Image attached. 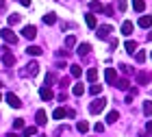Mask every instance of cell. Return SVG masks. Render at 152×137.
Masks as SVG:
<instances>
[{
  "label": "cell",
  "mask_w": 152,
  "mask_h": 137,
  "mask_svg": "<svg viewBox=\"0 0 152 137\" xmlns=\"http://www.w3.org/2000/svg\"><path fill=\"white\" fill-rule=\"evenodd\" d=\"M37 72H39V65L35 63V61H31V63H26L22 70H20V76H22V78H28V76H35Z\"/></svg>",
  "instance_id": "1"
},
{
  "label": "cell",
  "mask_w": 152,
  "mask_h": 137,
  "mask_svg": "<svg viewBox=\"0 0 152 137\" xmlns=\"http://www.w3.org/2000/svg\"><path fill=\"white\" fill-rule=\"evenodd\" d=\"M0 57H2V63H4L7 67H11L13 63H15V54H13V52H11L7 46H2V48H0Z\"/></svg>",
  "instance_id": "2"
},
{
  "label": "cell",
  "mask_w": 152,
  "mask_h": 137,
  "mask_svg": "<svg viewBox=\"0 0 152 137\" xmlns=\"http://www.w3.org/2000/svg\"><path fill=\"white\" fill-rule=\"evenodd\" d=\"M104 107H107V98H102V96H100V98H96L94 102H91V105H89V113H100V111H104Z\"/></svg>",
  "instance_id": "3"
},
{
  "label": "cell",
  "mask_w": 152,
  "mask_h": 137,
  "mask_svg": "<svg viewBox=\"0 0 152 137\" xmlns=\"http://www.w3.org/2000/svg\"><path fill=\"white\" fill-rule=\"evenodd\" d=\"M0 37H2L9 46H15V44H18V35H15L11 29H2V31H0Z\"/></svg>",
  "instance_id": "4"
},
{
  "label": "cell",
  "mask_w": 152,
  "mask_h": 137,
  "mask_svg": "<svg viewBox=\"0 0 152 137\" xmlns=\"http://www.w3.org/2000/svg\"><path fill=\"white\" fill-rule=\"evenodd\" d=\"M113 33V26H109V24H102L98 31H96V35H98V39H109V35Z\"/></svg>",
  "instance_id": "5"
},
{
  "label": "cell",
  "mask_w": 152,
  "mask_h": 137,
  "mask_svg": "<svg viewBox=\"0 0 152 137\" xmlns=\"http://www.w3.org/2000/svg\"><path fill=\"white\" fill-rule=\"evenodd\" d=\"M104 81L109 85H115V81H117V72H115V67H107L104 70Z\"/></svg>",
  "instance_id": "6"
},
{
  "label": "cell",
  "mask_w": 152,
  "mask_h": 137,
  "mask_svg": "<svg viewBox=\"0 0 152 137\" xmlns=\"http://www.w3.org/2000/svg\"><path fill=\"white\" fill-rule=\"evenodd\" d=\"M7 102H9V105H11L13 109H20V107H22V100H20V98H18V96L13 94V92H9V94H7Z\"/></svg>",
  "instance_id": "7"
},
{
  "label": "cell",
  "mask_w": 152,
  "mask_h": 137,
  "mask_svg": "<svg viewBox=\"0 0 152 137\" xmlns=\"http://www.w3.org/2000/svg\"><path fill=\"white\" fill-rule=\"evenodd\" d=\"M39 98H41V100H46V102H50V100L54 98V94H52L50 87H41V89H39Z\"/></svg>",
  "instance_id": "8"
},
{
  "label": "cell",
  "mask_w": 152,
  "mask_h": 137,
  "mask_svg": "<svg viewBox=\"0 0 152 137\" xmlns=\"http://www.w3.org/2000/svg\"><path fill=\"white\" fill-rule=\"evenodd\" d=\"M22 35H24L26 39H35V37H37V29H35V26H24Z\"/></svg>",
  "instance_id": "9"
},
{
  "label": "cell",
  "mask_w": 152,
  "mask_h": 137,
  "mask_svg": "<svg viewBox=\"0 0 152 137\" xmlns=\"http://www.w3.org/2000/svg\"><path fill=\"white\" fill-rule=\"evenodd\" d=\"M137 83L139 85H148L150 83V74L148 72H137Z\"/></svg>",
  "instance_id": "10"
},
{
  "label": "cell",
  "mask_w": 152,
  "mask_h": 137,
  "mask_svg": "<svg viewBox=\"0 0 152 137\" xmlns=\"http://www.w3.org/2000/svg\"><path fill=\"white\" fill-rule=\"evenodd\" d=\"M89 50H91V46L89 44H78V48H76V52H78V57H87Z\"/></svg>",
  "instance_id": "11"
},
{
  "label": "cell",
  "mask_w": 152,
  "mask_h": 137,
  "mask_svg": "<svg viewBox=\"0 0 152 137\" xmlns=\"http://www.w3.org/2000/svg\"><path fill=\"white\" fill-rule=\"evenodd\" d=\"M65 115H67V109H63V107H59V109H54V111H52V118L54 120H63Z\"/></svg>",
  "instance_id": "12"
},
{
  "label": "cell",
  "mask_w": 152,
  "mask_h": 137,
  "mask_svg": "<svg viewBox=\"0 0 152 137\" xmlns=\"http://www.w3.org/2000/svg\"><path fill=\"white\" fill-rule=\"evenodd\" d=\"M115 87H117V89H122V92H128L130 89V83L126 78H120V81H115Z\"/></svg>",
  "instance_id": "13"
},
{
  "label": "cell",
  "mask_w": 152,
  "mask_h": 137,
  "mask_svg": "<svg viewBox=\"0 0 152 137\" xmlns=\"http://www.w3.org/2000/svg\"><path fill=\"white\" fill-rule=\"evenodd\" d=\"M89 7H91L94 13H102V9H104V4H102L100 0H91V2H89Z\"/></svg>",
  "instance_id": "14"
},
{
  "label": "cell",
  "mask_w": 152,
  "mask_h": 137,
  "mask_svg": "<svg viewBox=\"0 0 152 137\" xmlns=\"http://www.w3.org/2000/svg\"><path fill=\"white\" fill-rule=\"evenodd\" d=\"M35 120H37V124H39V126H44L46 122H48V120H46V111H44V109H39V111L35 113Z\"/></svg>",
  "instance_id": "15"
},
{
  "label": "cell",
  "mask_w": 152,
  "mask_h": 137,
  "mask_svg": "<svg viewBox=\"0 0 152 137\" xmlns=\"http://www.w3.org/2000/svg\"><path fill=\"white\" fill-rule=\"evenodd\" d=\"M139 26H141V29H150V26H152V18L150 15H141L139 18Z\"/></svg>",
  "instance_id": "16"
},
{
  "label": "cell",
  "mask_w": 152,
  "mask_h": 137,
  "mask_svg": "<svg viewBox=\"0 0 152 137\" xmlns=\"http://www.w3.org/2000/svg\"><path fill=\"white\" fill-rule=\"evenodd\" d=\"M85 22H87V26H89V29H96L98 20H96V15H94V13H87V15H85Z\"/></svg>",
  "instance_id": "17"
},
{
  "label": "cell",
  "mask_w": 152,
  "mask_h": 137,
  "mask_svg": "<svg viewBox=\"0 0 152 137\" xmlns=\"http://www.w3.org/2000/svg\"><path fill=\"white\" fill-rule=\"evenodd\" d=\"M76 131H78L80 135H85V133L89 131V122H85V120H80L78 124H76Z\"/></svg>",
  "instance_id": "18"
},
{
  "label": "cell",
  "mask_w": 152,
  "mask_h": 137,
  "mask_svg": "<svg viewBox=\"0 0 152 137\" xmlns=\"http://www.w3.org/2000/svg\"><path fill=\"white\" fill-rule=\"evenodd\" d=\"M96 78H98V70H96V67H89L87 70V81L89 83H96Z\"/></svg>",
  "instance_id": "19"
},
{
  "label": "cell",
  "mask_w": 152,
  "mask_h": 137,
  "mask_svg": "<svg viewBox=\"0 0 152 137\" xmlns=\"http://www.w3.org/2000/svg\"><path fill=\"white\" fill-rule=\"evenodd\" d=\"M54 22H57V13H46V15H44V24L52 26Z\"/></svg>",
  "instance_id": "20"
},
{
  "label": "cell",
  "mask_w": 152,
  "mask_h": 137,
  "mask_svg": "<svg viewBox=\"0 0 152 137\" xmlns=\"http://www.w3.org/2000/svg\"><path fill=\"white\" fill-rule=\"evenodd\" d=\"M26 52H28V54H33V57H39V54L44 52V50H41L39 46H28V48H26Z\"/></svg>",
  "instance_id": "21"
},
{
  "label": "cell",
  "mask_w": 152,
  "mask_h": 137,
  "mask_svg": "<svg viewBox=\"0 0 152 137\" xmlns=\"http://www.w3.org/2000/svg\"><path fill=\"white\" fill-rule=\"evenodd\" d=\"M124 46H126V52H130V54H135V50H137V42H133V39H128V42L124 44Z\"/></svg>",
  "instance_id": "22"
},
{
  "label": "cell",
  "mask_w": 152,
  "mask_h": 137,
  "mask_svg": "<svg viewBox=\"0 0 152 137\" xmlns=\"http://www.w3.org/2000/svg\"><path fill=\"white\" fill-rule=\"evenodd\" d=\"M122 33H124V35H130V33H133V22L126 20V22L122 24Z\"/></svg>",
  "instance_id": "23"
},
{
  "label": "cell",
  "mask_w": 152,
  "mask_h": 137,
  "mask_svg": "<svg viewBox=\"0 0 152 137\" xmlns=\"http://www.w3.org/2000/svg\"><path fill=\"white\" fill-rule=\"evenodd\" d=\"M133 9L141 13L143 9H146V2H143V0H133Z\"/></svg>",
  "instance_id": "24"
},
{
  "label": "cell",
  "mask_w": 152,
  "mask_h": 137,
  "mask_svg": "<svg viewBox=\"0 0 152 137\" xmlns=\"http://www.w3.org/2000/svg\"><path fill=\"white\" fill-rule=\"evenodd\" d=\"M70 72H72L74 78H78L80 74H83V67H80V65H70Z\"/></svg>",
  "instance_id": "25"
},
{
  "label": "cell",
  "mask_w": 152,
  "mask_h": 137,
  "mask_svg": "<svg viewBox=\"0 0 152 137\" xmlns=\"http://www.w3.org/2000/svg\"><path fill=\"white\" fill-rule=\"evenodd\" d=\"M72 94H74V96H83V94H85V87H83V83L74 85V87H72Z\"/></svg>",
  "instance_id": "26"
},
{
  "label": "cell",
  "mask_w": 152,
  "mask_h": 137,
  "mask_svg": "<svg viewBox=\"0 0 152 137\" xmlns=\"http://www.w3.org/2000/svg\"><path fill=\"white\" fill-rule=\"evenodd\" d=\"M117 120H120V113H117V111H111V113L107 115V122H109V124H113V122H117Z\"/></svg>",
  "instance_id": "27"
},
{
  "label": "cell",
  "mask_w": 152,
  "mask_h": 137,
  "mask_svg": "<svg viewBox=\"0 0 152 137\" xmlns=\"http://www.w3.org/2000/svg\"><path fill=\"white\" fill-rule=\"evenodd\" d=\"M37 135V128L35 126H26L24 128V137H35Z\"/></svg>",
  "instance_id": "28"
},
{
  "label": "cell",
  "mask_w": 152,
  "mask_h": 137,
  "mask_svg": "<svg viewBox=\"0 0 152 137\" xmlns=\"http://www.w3.org/2000/svg\"><path fill=\"white\" fill-rule=\"evenodd\" d=\"M143 113H146L148 118L152 115V100H148V102H143Z\"/></svg>",
  "instance_id": "29"
},
{
  "label": "cell",
  "mask_w": 152,
  "mask_h": 137,
  "mask_svg": "<svg viewBox=\"0 0 152 137\" xmlns=\"http://www.w3.org/2000/svg\"><path fill=\"white\" fill-rule=\"evenodd\" d=\"M65 46H67V48H74V46H76V37H74V35H67V37H65Z\"/></svg>",
  "instance_id": "30"
},
{
  "label": "cell",
  "mask_w": 152,
  "mask_h": 137,
  "mask_svg": "<svg viewBox=\"0 0 152 137\" xmlns=\"http://www.w3.org/2000/svg\"><path fill=\"white\" fill-rule=\"evenodd\" d=\"M135 59H137V63H143V61H146V52H143V50H137Z\"/></svg>",
  "instance_id": "31"
},
{
  "label": "cell",
  "mask_w": 152,
  "mask_h": 137,
  "mask_svg": "<svg viewBox=\"0 0 152 137\" xmlns=\"http://www.w3.org/2000/svg\"><path fill=\"white\" fill-rule=\"evenodd\" d=\"M13 128H15V131H20V128H24V120H22V118L13 120Z\"/></svg>",
  "instance_id": "32"
},
{
  "label": "cell",
  "mask_w": 152,
  "mask_h": 137,
  "mask_svg": "<svg viewBox=\"0 0 152 137\" xmlns=\"http://www.w3.org/2000/svg\"><path fill=\"white\" fill-rule=\"evenodd\" d=\"M120 70H122V74H126V76H128V74H133V67L126 65V63H122V65H120Z\"/></svg>",
  "instance_id": "33"
},
{
  "label": "cell",
  "mask_w": 152,
  "mask_h": 137,
  "mask_svg": "<svg viewBox=\"0 0 152 137\" xmlns=\"http://www.w3.org/2000/svg\"><path fill=\"white\" fill-rule=\"evenodd\" d=\"M89 92H91L94 96H98V94L102 92V85H91V87H89Z\"/></svg>",
  "instance_id": "34"
},
{
  "label": "cell",
  "mask_w": 152,
  "mask_h": 137,
  "mask_svg": "<svg viewBox=\"0 0 152 137\" xmlns=\"http://www.w3.org/2000/svg\"><path fill=\"white\" fill-rule=\"evenodd\" d=\"M18 22H20V15H18V13H13V15H9V26L18 24Z\"/></svg>",
  "instance_id": "35"
},
{
  "label": "cell",
  "mask_w": 152,
  "mask_h": 137,
  "mask_svg": "<svg viewBox=\"0 0 152 137\" xmlns=\"http://www.w3.org/2000/svg\"><path fill=\"white\" fill-rule=\"evenodd\" d=\"M102 13H107V15H113V13H115V9H113L111 4H107L104 9H102Z\"/></svg>",
  "instance_id": "36"
},
{
  "label": "cell",
  "mask_w": 152,
  "mask_h": 137,
  "mask_svg": "<svg viewBox=\"0 0 152 137\" xmlns=\"http://www.w3.org/2000/svg\"><path fill=\"white\" fill-rule=\"evenodd\" d=\"M117 9H120L122 13L126 11V0H117Z\"/></svg>",
  "instance_id": "37"
},
{
  "label": "cell",
  "mask_w": 152,
  "mask_h": 137,
  "mask_svg": "<svg viewBox=\"0 0 152 137\" xmlns=\"http://www.w3.org/2000/svg\"><path fill=\"white\" fill-rule=\"evenodd\" d=\"M94 131H96V133H104V124H100V122H98V124L94 126Z\"/></svg>",
  "instance_id": "38"
},
{
  "label": "cell",
  "mask_w": 152,
  "mask_h": 137,
  "mask_svg": "<svg viewBox=\"0 0 152 137\" xmlns=\"http://www.w3.org/2000/svg\"><path fill=\"white\" fill-rule=\"evenodd\" d=\"M67 85H70V78H67V76H65V78H61V89H65Z\"/></svg>",
  "instance_id": "39"
},
{
  "label": "cell",
  "mask_w": 152,
  "mask_h": 137,
  "mask_svg": "<svg viewBox=\"0 0 152 137\" xmlns=\"http://www.w3.org/2000/svg\"><path fill=\"white\" fill-rule=\"evenodd\" d=\"M54 83V74H46V85H50Z\"/></svg>",
  "instance_id": "40"
},
{
  "label": "cell",
  "mask_w": 152,
  "mask_h": 137,
  "mask_svg": "<svg viewBox=\"0 0 152 137\" xmlns=\"http://www.w3.org/2000/svg\"><path fill=\"white\" fill-rule=\"evenodd\" d=\"M146 131H148V133L152 135V120H150V122H148V124H146Z\"/></svg>",
  "instance_id": "41"
},
{
  "label": "cell",
  "mask_w": 152,
  "mask_h": 137,
  "mask_svg": "<svg viewBox=\"0 0 152 137\" xmlns=\"http://www.w3.org/2000/svg\"><path fill=\"white\" fill-rule=\"evenodd\" d=\"M20 2H22L24 7H31V0H20Z\"/></svg>",
  "instance_id": "42"
},
{
  "label": "cell",
  "mask_w": 152,
  "mask_h": 137,
  "mask_svg": "<svg viewBox=\"0 0 152 137\" xmlns=\"http://www.w3.org/2000/svg\"><path fill=\"white\" fill-rule=\"evenodd\" d=\"M2 7H4V0H0V9H2Z\"/></svg>",
  "instance_id": "43"
},
{
  "label": "cell",
  "mask_w": 152,
  "mask_h": 137,
  "mask_svg": "<svg viewBox=\"0 0 152 137\" xmlns=\"http://www.w3.org/2000/svg\"><path fill=\"white\" fill-rule=\"evenodd\" d=\"M4 137H15V135H4Z\"/></svg>",
  "instance_id": "44"
},
{
  "label": "cell",
  "mask_w": 152,
  "mask_h": 137,
  "mask_svg": "<svg viewBox=\"0 0 152 137\" xmlns=\"http://www.w3.org/2000/svg\"><path fill=\"white\" fill-rule=\"evenodd\" d=\"M150 59H152V52H150Z\"/></svg>",
  "instance_id": "45"
},
{
  "label": "cell",
  "mask_w": 152,
  "mask_h": 137,
  "mask_svg": "<svg viewBox=\"0 0 152 137\" xmlns=\"http://www.w3.org/2000/svg\"><path fill=\"white\" fill-rule=\"evenodd\" d=\"M0 100H2V96H0Z\"/></svg>",
  "instance_id": "46"
},
{
  "label": "cell",
  "mask_w": 152,
  "mask_h": 137,
  "mask_svg": "<svg viewBox=\"0 0 152 137\" xmlns=\"http://www.w3.org/2000/svg\"><path fill=\"white\" fill-rule=\"evenodd\" d=\"M0 87H2V83H0Z\"/></svg>",
  "instance_id": "47"
}]
</instances>
